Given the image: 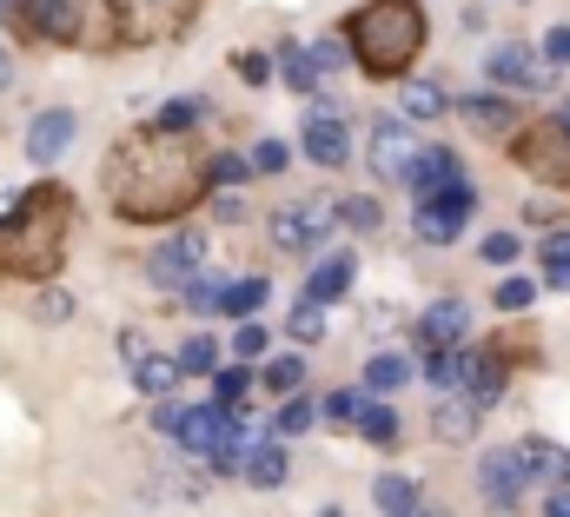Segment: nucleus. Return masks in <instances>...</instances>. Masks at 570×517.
<instances>
[{
    "label": "nucleus",
    "mask_w": 570,
    "mask_h": 517,
    "mask_svg": "<svg viewBox=\"0 0 570 517\" xmlns=\"http://www.w3.org/2000/svg\"><path fill=\"white\" fill-rule=\"evenodd\" d=\"M107 199L134 226L179 220V213H193L206 199V159L179 133L140 127V133H127L114 146V159H107Z\"/></svg>",
    "instance_id": "nucleus-1"
},
{
    "label": "nucleus",
    "mask_w": 570,
    "mask_h": 517,
    "mask_svg": "<svg viewBox=\"0 0 570 517\" xmlns=\"http://www.w3.org/2000/svg\"><path fill=\"white\" fill-rule=\"evenodd\" d=\"M67 226H73L67 186L20 193L13 220H0V279H53L67 258Z\"/></svg>",
    "instance_id": "nucleus-2"
},
{
    "label": "nucleus",
    "mask_w": 570,
    "mask_h": 517,
    "mask_svg": "<svg viewBox=\"0 0 570 517\" xmlns=\"http://www.w3.org/2000/svg\"><path fill=\"white\" fill-rule=\"evenodd\" d=\"M425 47V13L419 0H365L352 13V53L372 80H399Z\"/></svg>",
    "instance_id": "nucleus-3"
},
{
    "label": "nucleus",
    "mask_w": 570,
    "mask_h": 517,
    "mask_svg": "<svg viewBox=\"0 0 570 517\" xmlns=\"http://www.w3.org/2000/svg\"><path fill=\"white\" fill-rule=\"evenodd\" d=\"M199 0H107V47H159L193 27Z\"/></svg>",
    "instance_id": "nucleus-4"
},
{
    "label": "nucleus",
    "mask_w": 570,
    "mask_h": 517,
    "mask_svg": "<svg viewBox=\"0 0 570 517\" xmlns=\"http://www.w3.org/2000/svg\"><path fill=\"white\" fill-rule=\"evenodd\" d=\"M471 206H478L471 179H451V186H438V193L419 199L412 226H419V240H425V246H451V240H458V226L471 220Z\"/></svg>",
    "instance_id": "nucleus-5"
},
{
    "label": "nucleus",
    "mask_w": 570,
    "mask_h": 517,
    "mask_svg": "<svg viewBox=\"0 0 570 517\" xmlns=\"http://www.w3.org/2000/svg\"><path fill=\"white\" fill-rule=\"evenodd\" d=\"M511 153H518L524 173H538L551 186H570V133L558 120H531V127L511 139Z\"/></svg>",
    "instance_id": "nucleus-6"
},
{
    "label": "nucleus",
    "mask_w": 570,
    "mask_h": 517,
    "mask_svg": "<svg viewBox=\"0 0 570 517\" xmlns=\"http://www.w3.org/2000/svg\"><path fill=\"white\" fill-rule=\"evenodd\" d=\"M246 431H253V425H246V418H233L226 404H199V411H179V431H173V438H179L193 458H206V465H213V458H219L233 438H246Z\"/></svg>",
    "instance_id": "nucleus-7"
},
{
    "label": "nucleus",
    "mask_w": 570,
    "mask_h": 517,
    "mask_svg": "<svg viewBox=\"0 0 570 517\" xmlns=\"http://www.w3.org/2000/svg\"><path fill=\"white\" fill-rule=\"evenodd\" d=\"M365 159H372L379 179H412V166H419V133L405 127V120H379V127L365 133Z\"/></svg>",
    "instance_id": "nucleus-8"
},
{
    "label": "nucleus",
    "mask_w": 570,
    "mask_h": 517,
    "mask_svg": "<svg viewBox=\"0 0 570 517\" xmlns=\"http://www.w3.org/2000/svg\"><path fill=\"white\" fill-rule=\"evenodd\" d=\"M13 20H20L27 40H47V47L80 40V0H20Z\"/></svg>",
    "instance_id": "nucleus-9"
},
{
    "label": "nucleus",
    "mask_w": 570,
    "mask_h": 517,
    "mask_svg": "<svg viewBox=\"0 0 570 517\" xmlns=\"http://www.w3.org/2000/svg\"><path fill=\"white\" fill-rule=\"evenodd\" d=\"M199 258H206V233H173L166 246H153L146 279H153V285H166V292H179L186 279H199Z\"/></svg>",
    "instance_id": "nucleus-10"
},
{
    "label": "nucleus",
    "mask_w": 570,
    "mask_h": 517,
    "mask_svg": "<svg viewBox=\"0 0 570 517\" xmlns=\"http://www.w3.org/2000/svg\"><path fill=\"white\" fill-rule=\"evenodd\" d=\"M511 458H518L524 485H551V491H564V485H570V451H564V445H551V438H524Z\"/></svg>",
    "instance_id": "nucleus-11"
},
{
    "label": "nucleus",
    "mask_w": 570,
    "mask_h": 517,
    "mask_svg": "<svg viewBox=\"0 0 570 517\" xmlns=\"http://www.w3.org/2000/svg\"><path fill=\"white\" fill-rule=\"evenodd\" d=\"M491 80H498V87H524V94H538V87H551V67H544L524 40H504V47L491 53Z\"/></svg>",
    "instance_id": "nucleus-12"
},
{
    "label": "nucleus",
    "mask_w": 570,
    "mask_h": 517,
    "mask_svg": "<svg viewBox=\"0 0 570 517\" xmlns=\"http://www.w3.org/2000/svg\"><path fill=\"white\" fill-rule=\"evenodd\" d=\"M305 153L318 159V166H345V153H352V139H345V114L338 107H312L305 114Z\"/></svg>",
    "instance_id": "nucleus-13"
},
{
    "label": "nucleus",
    "mask_w": 570,
    "mask_h": 517,
    "mask_svg": "<svg viewBox=\"0 0 570 517\" xmlns=\"http://www.w3.org/2000/svg\"><path fill=\"white\" fill-rule=\"evenodd\" d=\"M478 485H484V505L498 517L518 511V491H524V471H518V458L511 451H491L484 465H478Z\"/></svg>",
    "instance_id": "nucleus-14"
},
{
    "label": "nucleus",
    "mask_w": 570,
    "mask_h": 517,
    "mask_svg": "<svg viewBox=\"0 0 570 517\" xmlns=\"http://www.w3.org/2000/svg\"><path fill=\"white\" fill-rule=\"evenodd\" d=\"M464 332H471V305L464 299H438L425 319H419V339H425L431 352H458Z\"/></svg>",
    "instance_id": "nucleus-15"
},
{
    "label": "nucleus",
    "mask_w": 570,
    "mask_h": 517,
    "mask_svg": "<svg viewBox=\"0 0 570 517\" xmlns=\"http://www.w3.org/2000/svg\"><path fill=\"white\" fill-rule=\"evenodd\" d=\"M73 133H80V120L67 114V107H53V114H40L33 127H27V159L33 166H53L67 146H73Z\"/></svg>",
    "instance_id": "nucleus-16"
},
{
    "label": "nucleus",
    "mask_w": 570,
    "mask_h": 517,
    "mask_svg": "<svg viewBox=\"0 0 570 517\" xmlns=\"http://www.w3.org/2000/svg\"><path fill=\"white\" fill-rule=\"evenodd\" d=\"M332 226H325V213L318 206H279L273 213V246H285V253H305L312 240H325Z\"/></svg>",
    "instance_id": "nucleus-17"
},
{
    "label": "nucleus",
    "mask_w": 570,
    "mask_h": 517,
    "mask_svg": "<svg viewBox=\"0 0 570 517\" xmlns=\"http://www.w3.org/2000/svg\"><path fill=\"white\" fill-rule=\"evenodd\" d=\"M451 179H464V173H458V153H444V146H419V166H412L419 199H425V193H438V186H451Z\"/></svg>",
    "instance_id": "nucleus-18"
},
{
    "label": "nucleus",
    "mask_w": 570,
    "mask_h": 517,
    "mask_svg": "<svg viewBox=\"0 0 570 517\" xmlns=\"http://www.w3.org/2000/svg\"><path fill=\"white\" fill-rule=\"evenodd\" d=\"M345 285H352V258H318L305 279V305H332Z\"/></svg>",
    "instance_id": "nucleus-19"
},
{
    "label": "nucleus",
    "mask_w": 570,
    "mask_h": 517,
    "mask_svg": "<svg viewBox=\"0 0 570 517\" xmlns=\"http://www.w3.org/2000/svg\"><path fill=\"white\" fill-rule=\"evenodd\" d=\"M352 425H358L365 445H399V411H392L385 398H358V418H352Z\"/></svg>",
    "instance_id": "nucleus-20"
},
{
    "label": "nucleus",
    "mask_w": 570,
    "mask_h": 517,
    "mask_svg": "<svg viewBox=\"0 0 570 517\" xmlns=\"http://www.w3.org/2000/svg\"><path fill=\"white\" fill-rule=\"evenodd\" d=\"M464 391H471V404H491L504 391V365L491 352H464Z\"/></svg>",
    "instance_id": "nucleus-21"
},
{
    "label": "nucleus",
    "mask_w": 570,
    "mask_h": 517,
    "mask_svg": "<svg viewBox=\"0 0 570 517\" xmlns=\"http://www.w3.org/2000/svg\"><path fill=\"white\" fill-rule=\"evenodd\" d=\"M246 478L259 485V491H279L285 485V451L273 438H253V451H246Z\"/></svg>",
    "instance_id": "nucleus-22"
},
{
    "label": "nucleus",
    "mask_w": 570,
    "mask_h": 517,
    "mask_svg": "<svg viewBox=\"0 0 570 517\" xmlns=\"http://www.w3.org/2000/svg\"><path fill=\"white\" fill-rule=\"evenodd\" d=\"M405 386H412V365H405L399 352H379V359L365 365V391H372V398H392V391H405Z\"/></svg>",
    "instance_id": "nucleus-23"
},
{
    "label": "nucleus",
    "mask_w": 570,
    "mask_h": 517,
    "mask_svg": "<svg viewBox=\"0 0 570 517\" xmlns=\"http://www.w3.org/2000/svg\"><path fill=\"white\" fill-rule=\"evenodd\" d=\"M431 431H438L444 445H464V438L478 431V404H471V398H464V404H438V411H431Z\"/></svg>",
    "instance_id": "nucleus-24"
},
{
    "label": "nucleus",
    "mask_w": 570,
    "mask_h": 517,
    "mask_svg": "<svg viewBox=\"0 0 570 517\" xmlns=\"http://www.w3.org/2000/svg\"><path fill=\"white\" fill-rule=\"evenodd\" d=\"M372 498H379V511H392V517L419 511V485H412V478H399V471H392V478H379V485H372Z\"/></svg>",
    "instance_id": "nucleus-25"
},
{
    "label": "nucleus",
    "mask_w": 570,
    "mask_h": 517,
    "mask_svg": "<svg viewBox=\"0 0 570 517\" xmlns=\"http://www.w3.org/2000/svg\"><path fill=\"white\" fill-rule=\"evenodd\" d=\"M134 386H140L146 398H166V391L179 386V365H173V359H159V352H146L140 365H134Z\"/></svg>",
    "instance_id": "nucleus-26"
},
{
    "label": "nucleus",
    "mask_w": 570,
    "mask_h": 517,
    "mask_svg": "<svg viewBox=\"0 0 570 517\" xmlns=\"http://www.w3.org/2000/svg\"><path fill=\"white\" fill-rule=\"evenodd\" d=\"M266 292H273L266 279H233V285H226V299H219V312H233V319H253V312L266 305Z\"/></svg>",
    "instance_id": "nucleus-27"
},
{
    "label": "nucleus",
    "mask_w": 570,
    "mask_h": 517,
    "mask_svg": "<svg viewBox=\"0 0 570 517\" xmlns=\"http://www.w3.org/2000/svg\"><path fill=\"white\" fill-rule=\"evenodd\" d=\"M199 120H206V100H193V94H186V100H166L153 127H159V133H179V139H186V133L199 127Z\"/></svg>",
    "instance_id": "nucleus-28"
},
{
    "label": "nucleus",
    "mask_w": 570,
    "mask_h": 517,
    "mask_svg": "<svg viewBox=\"0 0 570 517\" xmlns=\"http://www.w3.org/2000/svg\"><path fill=\"white\" fill-rule=\"evenodd\" d=\"M464 120H471V127H484V133H504L518 114H511L504 100H491V94H471V100H464Z\"/></svg>",
    "instance_id": "nucleus-29"
},
{
    "label": "nucleus",
    "mask_w": 570,
    "mask_h": 517,
    "mask_svg": "<svg viewBox=\"0 0 570 517\" xmlns=\"http://www.w3.org/2000/svg\"><path fill=\"white\" fill-rule=\"evenodd\" d=\"M179 372H219V345L206 339V332H193L186 345H179V359H173Z\"/></svg>",
    "instance_id": "nucleus-30"
},
{
    "label": "nucleus",
    "mask_w": 570,
    "mask_h": 517,
    "mask_svg": "<svg viewBox=\"0 0 570 517\" xmlns=\"http://www.w3.org/2000/svg\"><path fill=\"white\" fill-rule=\"evenodd\" d=\"M425 379L438 391H458V386H464V352H431V359H425Z\"/></svg>",
    "instance_id": "nucleus-31"
},
{
    "label": "nucleus",
    "mask_w": 570,
    "mask_h": 517,
    "mask_svg": "<svg viewBox=\"0 0 570 517\" xmlns=\"http://www.w3.org/2000/svg\"><path fill=\"white\" fill-rule=\"evenodd\" d=\"M246 391H253V372H246V365H226V372H213V404H226V411H233Z\"/></svg>",
    "instance_id": "nucleus-32"
},
{
    "label": "nucleus",
    "mask_w": 570,
    "mask_h": 517,
    "mask_svg": "<svg viewBox=\"0 0 570 517\" xmlns=\"http://www.w3.org/2000/svg\"><path fill=\"white\" fill-rule=\"evenodd\" d=\"M279 60H285V87H298V94H312V87H318V60H312L305 47H285Z\"/></svg>",
    "instance_id": "nucleus-33"
},
{
    "label": "nucleus",
    "mask_w": 570,
    "mask_h": 517,
    "mask_svg": "<svg viewBox=\"0 0 570 517\" xmlns=\"http://www.w3.org/2000/svg\"><path fill=\"white\" fill-rule=\"evenodd\" d=\"M338 220L352 226V233H372L385 213H379V199H365V193H352V199H338Z\"/></svg>",
    "instance_id": "nucleus-34"
},
{
    "label": "nucleus",
    "mask_w": 570,
    "mask_h": 517,
    "mask_svg": "<svg viewBox=\"0 0 570 517\" xmlns=\"http://www.w3.org/2000/svg\"><path fill=\"white\" fill-rule=\"evenodd\" d=\"M179 299H186V305H193V312H219V299H226V285H219V279H206V272H199V279H186V285H179Z\"/></svg>",
    "instance_id": "nucleus-35"
},
{
    "label": "nucleus",
    "mask_w": 570,
    "mask_h": 517,
    "mask_svg": "<svg viewBox=\"0 0 570 517\" xmlns=\"http://www.w3.org/2000/svg\"><path fill=\"white\" fill-rule=\"evenodd\" d=\"M544 279L570 292V233H551V240H544Z\"/></svg>",
    "instance_id": "nucleus-36"
},
{
    "label": "nucleus",
    "mask_w": 570,
    "mask_h": 517,
    "mask_svg": "<svg viewBox=\"0 0 570 517\" xmlns=\"http://www.w3.org/2000/svg\"><path fill=\"white\" fill-rule=\"evenodd\" d=\"M253 179V166L239 159V153H219L213 166H206V186H246Z\"/></svg>",
    "instance_id": "nucleus-37"
},
{
    "label": "nucleus",
    "mask_w": 570,
    "mask_h": 517,
    "mask_svg": "<svg viewBox=\"0 0 570 517\" xmlns=\"http://www.w3.org/2000/svg\"><path fill=\"white\" fill-rule=\"evenodd\" d=\"M399 100H405V114H419V120H431V114H444V94H438L431 80H412V87H405Z\"/></svg>",
    "instance_id": "nucleus-38"
},
{
    "label": "nucleus",
    "mask_w": 570,
    "mask_h": 517,
    "mask_svg": "<svg viewBox=\"0 0 570 517\" xmlns=\"http://www.w3.org/2000/svg\"><path fill=\"white\" fill-rule=\"evenodd\" d=\"M266 386L279 391V398H298V386H305V365H298V359H273V365H266Z\"/></svg>",
    "instance_id": "nucleus-39"
},
{
    "label": "nucleus",
    "mask_w": 570,
    "mask_h": 517,
    "mask_svg": "<svg viewBox=\"0 0 570 517\" xmlns=\"http://www.w3.org/2000/svg\"><path fill=\"white\" fill-rule=\"evenodd\" d=\"M285 332H292V339H298V345H312V339H318V332H325V312H318V305H305V299H298V312H292V325H285Z\"/></svg>",
    "instance_id": "nucleus-40"
},
{
    "label": "nucleus",
    "mask_w": 570,
    "mask_h": 517,
    "mask_svg": "<svg viewBox=\"0 0 570 517\" xmlns=\"http://www.w3.org/2000/svg\"><path fill=\"white\" fill-rule=\"evenodd\" d=\"M531 299H538V279H504V285H498V305H504V312H524Z\"/></svg>",
    "instance_id": "nucleus-41"
},
{
    "label": "nucleus",
    "mask_w": 570,
    "mask_h": 517,
    "mask_svg": "<svg viewBox=\"0 0 570 517\" xmlns=\"http://www.w3.org/2000/svg\"><path fill=\"white\" fill-rule=\"evenodd\" d=\"M266 339H273V332H266L259 319H246V325L233 332V352H239V359H259V352H266Z\"/></svg>",
    "instance_id": "nucleus-42"
},
{
    "label": "nucleus",
    "mask_w": 570,
    "mask_h": 517,
    "mask_svg": "<svg viewBox=\"0 0 570 517\" xmlns=\"http://www.w3.org/2000/svg\"><path fill=\"white\" fill-rule=\"evenodd\" d=\"M312 398H285V411H279V431H312Z\"/></svg>",
    "instance_id": "nucleus-43"
},
{
    "label": "nucleus",
    "mask_w": 570,
    "mask_h": 517,
    "mask_svg": "<svg viewBox=\"0 0 570 517\" xmlns=\"http://www.w3.org/2000/svg\"><path fill=\"white\" fill-rule=\"evenodd\" d=\"M233 67H239V80H253V87H266V80H273V60H266V53H239Z\"/></svg>",
    "instance_id": "nucleus-44"
},
{
    "label": "nucleus",
    "mask_w": 570,
    "mask_h": 517,
    "mask_svg": "<svg viewBox=\"0 0 570 517\" xmlns=\"http://www.w3.org/2000/svg\"><path fill=\"white\" fill-rule=\"evenodd\" d=\"M484 258H491V265H511V258H518V233H491V240H484Z\"/></svg>",
    "instance_id": "nucleus-45"
},
{
    "label": "nucleus",
    "mask_w": 570,
    "mask_h": 517,
    "mask_svg": "<svg viewBox=\"0 0 570 517\" xmlns=\"http://www.w3.org/2000/svg\"><path fill=\"white\" fill-rule=\"evenodd\" d=\"M67 312H73L67 292H40V299H33V319H67Z\"/></svg>",
    "instance_id": "nucleus-46"
},
{
    "label": "nucleus",
    "mask_w": 570,
    "mask_h": 517,
    "mask_svg": "<svg viewBox=\"0 0 570 517\" xmlns=\"http://www.w3.org/2000/svg\"><path fill=\"white\" fill-rule=\"evenodd\" d=\"M544 60H551V67H570V27H551V33H544Z\"/></svg>",
    "instance_id": "nucleus-47"
},
{
    "label": "nucleus",
    "mask_w": 570,
    "mask_h": 517,
    "mask_svg": "<svg viewBox=\"0 0 570 517\" xmlns=\"http://www.w3.org/2000/svg\"><path fill=\"white\" fill-rule=\"evenodd\" d=\"M285 166V146L279 139H259V153H253V173H279Z\"/></svg>",
    "instance_id": "nucleus-48"
},
{
    "label": "nucleus",
    "mask_w": 570,
    "mask_h": 517,
    "mask_svg": "<svg viewBox=\"0 0 570 517\" xmlns=\"http://www.w3.org/2000/svg\"><path fill=\"white\" fill-rule=\"evenodd\" d=\"M325 411H332V418H358V398H352V391H332Z\"/></svg>",
    "instance_id": "nucleus-49"
},
{
    "label": "nucleus",
    "mask_w": 570,
    "mask_h": 517,
    "mask_svg": "<svg viewBox=\"0 0 570 517\" xmlns=\"http://www.w3.org/2000/svg\"><path fill=\"white\" fill-rule=\"evenodd\" d=\"M544 517H570V485H564V491H551V498H544Z\"/></svg>",
    "instance_id": "nucleus-50"
},
{
    "label": "nucleus",
    "mask_w": 570,
    "mask_h": 517,
    "mask_svg": "<svg viewBox=\"0 0 570 517\" xmlns=\"http://www.w3.org/2000/svg\"><path fill=\"white\" fill-rule=\"evenodd\" d=\"M13 7H20V0H0V20H13Z\"/></svg>",
    "instance_id": "nucleus-51"
},
{
    "label": "nucleus",
    "mask_w": 570,
    "mask_h": 517,
    "mask_svg": "<svg viewBox=\"0 0 570 517\" xmlns=\"http://www.w3.org/2000/svg\"><path fill=\"white\" fill-rule=\"evenodd\" d=\"M7 80H13V67H7V60H0V87H7Z\"/></svg>",
    "instance_id": "nucleus-52"
},
{
    "label": "nucleus",
    "mask_w": 570,
    "mask_h": 517,
    "mask_svg": "<svg viewBox=\"0 0 570 517\" xmlns=\"http://www.w3.org/2000/svg\"><path fill=\"white\" fill-rule=\"evenodd\" d=\"M558 127H564V133H570V107H564V114H558Z\"/></svg>",
    "instance_id": "nucleus-53"
},
{
    "label": "nucleus",
    "mask_w": 570,
    "mask_h": 517,
    "mask_svg": "<svg viewBox=\"0 0 570 517\" xmlns=\"http://www.w3.org/2000/svg\"><path fill=\"white\" fill-rule=\"evenodd\" d=\"M412 517H431V511H412Z\"/></svg>",
    "instance_id": "nucleus-54"
}]
</instances>
